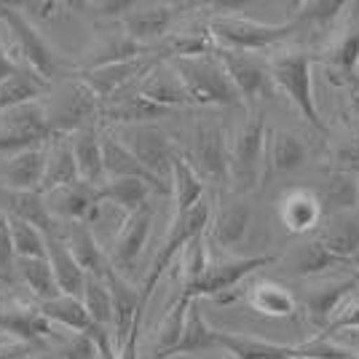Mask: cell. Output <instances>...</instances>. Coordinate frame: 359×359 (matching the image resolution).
I'll return each instance as SVG.
<instances>
[{"label": "cell", "instance_id": "25", "mask_svg": "<svg viewBox=\"0 0 359 359\" xmlns=\"http://www.w3.org/2000/svg\"><path fill=\"white\" fill-rule=\"evenodd\" d=\"M137 91H140L145 100H150V102H156V105H161V107H169V110L194 105V100H191V94L185 89V83L180 81L177 70L172 67L169 60L161 62L150 75H145V78L140 81Z\"/></svg>", "mask_w": 359, "mask_h": 359}, {"label": "cell", "instance_id": "11", "mask_svg": "<svg viewBox=\"0 0 359 359\" xmlns=\"http://www.w3.org/2000/svg\"><path fill=\"white\" fill-rule=\"evenodd\" d=\"M198 6L201 3H150V6L137 3L135 11L121 19V32H126L135 43L150 48L153 41H166L180 16Z\"/></svg>", "mask_w": 359, "mask_h": 359}, {"label": "cell", "instance_id": "34", "mask_svg": "<svg viewBox=\"0 0 359 359\" xmlns=\"http://www.w3.org/2000/svg\"><path fill=\"white\" fill-rule=\"evenodd\" d=\"M0 330L25 341H38V338H48L54 332V325L48 322L38 309H27V306H16V309H0Z\"/></svg>", "mask_w": 359, "mask_h": 359}, {"label": "cell", "instance_id": "22", "mask_svg": "<svg viewBox=\"0 0 359 359\" xmlns=\"http://www.w3.org/2000/svg\"><path fill=\"white\" fill-rule=\"evenodd\" d=\"M156 46H140L135 43L126 32H110L105 35L102 41H97V43H91L86 51H83V57L81 62L75 65V73H89V70H100V67H107V65H118V62H129V60H137V57H142V54H148L153 51Z\"/></svg>", "mask_w": 359, "mask_h": 359}, {"label": "cell", "instance_id": "1", "mask_svg": "<svg viewBox=\"0 0 359 359\" xmlns=\"http://www.w3.org/2000/svg\"><path fill=\"white\" fill-rule=\"evenodd\" d=\"M266 142H269V126H266L263 110H247V118L231 135L228 182L233 194H252L269 175L266 172Z\"/></svg>", "mask_w": 359, "mask_h": 359}, {"label": "cell", "instance_id": "28", "mask_svg": "<svg viewBox=\"0 0 359 359\" xmlns=\"http://www.w3.org/2000/svg\"><path fill=\"white\" fill-rule=\"evenodd\" d=\"M102 156H105V177L107 180H145L158 191H166L158 180L150 175L145 166L137 161V156L118 140L116 132L102 137Z\"/></svg>", "mask_w": 359, "mask_h": 359}, {"label": "cell", "instance_id": "31", "mask_svg": "<svg viewBox=\"0 0 359 359\" xmlns=\"http://www.w3.org/2000/svg\"><path fill=\"white\" fill-rule=\"evenodd\" d=\"M46 94H51V81L32 73L30 67H22L6 81H0V113L25 105V102H38Z\"/></svg>", "mask_w": 359, "mask_h": 359}, {"label": "cell", "instance_id": "19", "mask_svg": "<svg viewBox=\"0 0 359 359\" xmlns=\"http://www.w3.org/2000/svg\"><path fill=\"white\" fill-rule=\"evenodd\" d=\"M43 196L46 204H48V212L54 215V220L60 225H73L89 220L94 204L100 201V188L78 180L67 188H60V191H51V194Z\"/></svg>", "mask_w": 359, "mask_h": 359}, {"label": "cell", "instance_id": "10", "mask_svg": "<svg viewBox=\"0 0 359 359\" xmlns=\"http://www.w3.org/2000/svg\"><path fill=\"white\" fill-rule=\"evenodd\" d=\"M48 116H51L54 135L70 137L75 132L91 129V123L102 116V102L97 100V94L83 81L73 78L70 83H65L57 102L48 107Z\"/></svg>", "mask_w": 359, "mask_h": 359}, {"label": "cell", "instance_id": "27", "mask_svg": "<svg viewBox=\"0 0 359 359\" xmlns=\"http://www.w3.org/2000/svg\"><path fill=\"white\" fill-rule=\"evenodd\" d=\"M169 194L175 198V217L191 212L194 207H198V204L207 198V182L201 180V175L194 169V164L188 161L185 153H177V156H175Z\"/></svg>", "mask_w": 359, "mask_h": 359}, {"label": "cell", "instance_id": "3", "mask_svg": "<svg viewBox=\"0 0 359 359\" xmlns=\"http://www.w3.org/2000/svg\"><path fill=\"white\" fill-rule=\"evenodd\" d=\"M212 215H215V207H212L210 198H204V201H201L198 207H194L191 212L172 217L164 244L158 247V252H156L148 273H145V279H142V285H140V303H142L145 311H148V303H150V298H153L158 282H161V276L172 269V263L185 252V247H188L196 236L207 233V228H210V223H212Z\"/></svg>", "mask_w": 359, "mask_h": 359}, {"label": "cell", "instance_id": "4", "mask_svg": "<svg viewBox=\"0 0 359 359\" xmlns=\"http://www.w3.org/2000/svg\"><path fill=\"white\" fill-rule=\"evenodd\" d=\"M212 38L217 48H228V51H266L271 46L282 43L287 38H292L300 30L295 19L287 22H257V19H247V16H233V14H215L207 19Z\"/></svg>", "mask_w": 359, "mask_h": 359}, {"label": "cell", "instance_id": "2", "mask_svg": "<svg viewBox=\"0 0 359 359\" xmlns=\"http://www.w3.org/2000/svg\"><path fill=\"white\" fill-rule=\"evenodd\" d=\"M311 65L314 57L300 51V48H290V51H279L269 60L271 78L273 86L285 91V97L298 107V113L314 126L319 135H330V126L325 116L319 113L314 100V75H311Z\"/></svg>", "mask_w": 359, "mask_h": 359}, {"label": "cell", "instance_id": "56", "mask_svg": "<svg viewBox=\"0 0 359 359\" xmlns=\"http://www.w3.org/2000/svg\"><path fill=\"white\" fill-rule=\"evenodd\" d=\"M14 359H25V357H14Z\"/></svg>", "mask_w": 359, "mask_h": 359}, {"label": "cell", "instance_id": "18", "mask_svg": "<svg viewBox=\"0 0 359 359\" xmlns=\"http://www.w3.org/2000/svg\"><path fill=\"white\" fill-rule=\"evenodd\" d=\"M48 145L3 158L0 161V188H8V191H41L46 161H48Z\"/></svg>", "mask_w": 359, "mask_h": 359}, {"label": "cell", "instance_id": "39", "mask_svg": "<svg viewBox=\"0 0 359 359\" xmlns=\"http://www.w3.org/2000/svg\"><path fill=\"white\" fill-rule=\"evenodd\" d=\"M16 273H19V279L27 285V290L41 303H48V300L62 295L48 257H25V260H16Z\"/></svg>", "mask_w": 359, "mask_h": 359}, {"label": "cell", "instance_id": "55", "mask_svg": "<svg viewBox=\"0 0 359 359\" xmlns=\"http://www.w3.org/2000/svg\"><path fill=\"white\" fill-rule=\"evenodd\" d=\"M140 359H150V357H148V354H142V357H140Z\"/></svg>", "mask_w": 359, "mask_h": 359}, {"label": "cell", "instance_id": "50", "mask_svg": "<svg viewBox=\"0 0 359 359\" xmlns=\"http://www.w3.org/2000/svg\"><path fill=\"white\" fill-rule=\"evenodd\" d=\"M16 269L14 241H11V220L8 215L0 210V273H8Z\"/></svg>", "mask_w": 359, "mask_h": 359}, {"label": "cell", "instance_id": "46", "mask_svg": "<svg viewBox=\"0 0 359 359\" xmlns=\"http://www.w3.org/2000/svg\"><path fill=\"white\" fill-rule=\"evenodd\" d=\"M54 140L51 132H19V129H0V156H16L32 148H43Z\"/></svg>", "mask_w": 359, "mask_h": 359}, {"label": "cell", "instance_id": "51", "mask_svg": "<svg viewBox=\"0 0 359 359\" xmlns=\"http://www.w3.org/2000/svg\"><path fill=\"white\" fill-rule=\"evenodd\" d=\"M89 8H94V16L100 19H123L126 14H132L137 8L135 0H105V3H91Z\"/></svg>", "mask_w": 359, "mask_h": 359}, {"label": "cell", "instance_id": "49", "mask_svg": "<svg viewBox=\"0 0 359 359\" xmlns=\"http://www.w3.org/2000/svg\"><path fill=\"white\" fill-rule=\"evenodd\" d=\"M81 3H22L19 8L25 11V14L30 16L32 22L38 19V22H57L62 16H67L73 8H78Z\"/></svg>", "mask_w": 359, "mask_h": 359}, {"label": "cell", "instance_id": "47", "mask_svg": "<svg viewBox=\"0 0 359 359\" xmlns=\"http://www.w3.org/2000/svg\"><path fill=\"white\" fill-rule=\"evenodd\" d=\"M60 359H100V346L89 332H73L60 346Z\"/></svg>", "mask_w": 359, "mask_h": 359}, {"label": "cell", "instance_id": "15", "mask_svg": "<svg viewBox=\"0 0 359 359\" xmlns=\"http://www.w3.org/2000/svg\"><path fill=\"white\" fill-rule=\"evenodd\" d=\"M250 223H252V210L250 204H244L241 198L236 201H225L223 207H217L212 215V223L207 228V241L217 250H236L241 241L250 233Z\"/></svg>", "mask_w": 359, "mask_h": 359}, {"label": "cell", "instance_id": "54", "mask_svg": "<svg viewBox=\"0 0 359 359\" xmlns=\"http://www.w3.org/2000/svg\"><path fill=\"white\" fill-rule=\"evenodd\" d=\"M348 266H351V269H357V276H359V252L354 255L351 260H348Z\"/></svg>", "mask_w": 359, "mask_h": 359}, {"label": "cell", "instance_id": "53", "mask_svg": "<svg viewBox=\"0 0 359 359\" xmlns=\"http://www.w3.org/2000/svg\"><path fill=\"white\" fill-rule=\"evenodd\" d=\"M332 341H338V344H344V346H348V348L359 351V330H351V332H341V335H332Z\"/></svg>", "mask_w": 359, "mask_h": 359}, {"label": "cell", "instance_id": "41", "mask_svg": "<svg viewBox=\"0 0 359 359\" xmlns=\"http://www.w3.org/2000/svg\"><path fill=\"white\" fill-rule=\"evenodd\" d=\"M126 220H129V212H123L121 207H116V204L100 198V201L94 204V210H91L86 225L94 231V236L100 239V244L110 252V247L116 244V239H118V233L123 231Z\"/></svg>", "mask_w": 359, "mask_h": 359}, {"label": "cell", "instance_id": "42", "mask_svg": "<svg viewBox=\"0 0 359 359\" xmlns=\"http://www.w3.org/2000/svg\"><path fill=\"white\" fill-rule=\"evenodd\" d=\"M83 306L91 314L94 325L102 330L113 327V319H116V306H113V292L107 287L105 279H94L89 276L86 279V290H83Z\"/></svg>", "mask_w": 359, "mask_h": 359}, {"label": "cell", "instance_id": "30", "mask_svg": "<svg viewBox=\"0 0 359 359\" xmlns=\"http://www.w3.org/2000/svg\"><path fill=\"white\" fill-rule=\"evenodd\" d=\"M48 263L54 269V276H57V285H60L62 295L83 298L89 273L81 269V263L75 260V255L70 252V247L65 244L62 236H51L48 239Z\"/></svg>", "mask_w": 359, "mask_h": 359}, {"label": "cell", "instance_id": "26", "mask_svg": "<svg viewBox=\"0 0 359 359\" xmlns=\"http://www.w3.org/2000/svg\"><path fill=\"white\" fill-rule=\"evenodd\" d=\"M309 161L306 140L287 129H269L266 142V172L269 175H292Z\"/></svg>", "mask_w": 359, "mask_h": 359}, {"label": "cell", "instance_id": "12", "mask_svg": "<svg viewBox=\"0 0 359 359\" xmlns=\"http://www.w3.org/2000/svg\"><path fill=\"white\" fill-rule=\"evenodd\" d=\"M217 57L231 75L241 102L247 105V110H252L255 102H260L273 86L269 62L260 60L257 54H250V51H228V48H220Z\"/></svg>", "mask_w": 359, "mask_h": 359}, {"label": "cell", "instance_id": "6", "mask_svg": "<svg viewBox=\"0 0 359 359\" xmlns=\"http://www.w3.org/2000/svg\"><path fill=\"white\" fill-rule=\"evenodd\" d=\"M0 16L14 38V48L19 51L22 67H30L32 73H38L46 81H51L54 75H60L62 70L70 67L65 54L54 43L46 41V35L38 30V25L19 6H0Z\"/></svg>", "mask_w": 359, "mask_h": 359}, {"label": "cell", "instance_id": "20", "mask_svg": "<svg viewBox=\"0 0 359 359\" xmlns=\"http://www.w3.org/2000/svg\"><path fill=\"white\" fill-rule=\"evenodd\" d=\"M217 346L225 348L233 359H306L303 344H273L257 335L223 332V330H217Z\"/></svg>", "mask_w": 359, "mask_h": 359}, {"label": "cell", "instance_id": "40", "mask_svg": "<svg viewBox=\"0 0 359 359\" xmlns=\"http://www.w3.org/2000/svg\"><path fill=\"white\" fill-rule=\"evenodd\" d=\"M322 207L330 215H341V212H354L359 204V182L354 175L344 172H332L325 188L319 191Z\"/></svg>", "mask_w": 359, "mask_h": 359}, {"label": "cell", "instance_id": "35", "mask_svg": "<svg viewBox=\"0 0 359 359\" xmlns=\"http://www.w3.org/2000/svg\"><path fill=\"white\" fill-rule=\"evenodd\" d=\"M247 303L257 314L271 316V319H287V316H295V311H298L295 295L285 285H276V282L252 285L247 290Z\"/></svg>", "mask_w": 359, "mask_h": 359}, {"label": "cell", "instance_id": "23", "mask_svg": "<svg viewBox=\"0 0 359 359\" xmlns=\"http://www.w3.org/2000/svg\"><path fill=\"white\" fill-rule=\"evenodd\" d=\"M319 60L327 65L330 81H341L357 75L359 67V14H351V19L338 30L332 43L319 54Z\"/></svg>", "mask_w": 359, "mask_h": 359}, {"label": "cell", "instance_id": "21", "mask_svg": "<svg viewBox=\"0 0 359 359\" xmlns=\"http://www.w3.org/2000/svg\"><path fill=\"white\" fill-rule=\"evenodd\" d=\"M325 207L322 198L311 188H292L279 201V220L290 233H311L322 225Z\"/></svg>", "mask_w": 359, "mask_h": 359}, {"label": "cell", "instance_id": "16", "mask_svg": "<svg viewBox=\"0 0 359 359\" xmlns=\"http://www.w3.org/2000/svg\"><path fill=\"white\" fill-rule=\"evenodd\" d=\"M359 285V276L344 279V282H327V285L311 287L303 295V311L309 316V322L322 332H327V327L332 325V319L338 314V309L344 306V300L348 295H354V290Z\"/></svg>", "mask_w": 359, "mask_h": 359}, {"label": "cell", "instance_id": "37", "mask_svg": "<svg viewBox=\"0 0 359 359\" xmlns=\"http://www.w3.org/2000/svg\"><path fill=\"white\" fill-rule=\"evenodd\" d=\"M153 191H158V188L145 182V180H107L100 188V198L116 204L129 215H135L142 207H148Z\"/></svg>", "mask_w": 359, "mask_h": 359}, {"label": "cell", "instance_id": "13", "mask_svg": "<svg viewBox=\"0 0 359 359\" xmlns=\"http://www.w3.org/2000/svg\"><path fill=\"white\" fill-rule=\"evenodd\" d=\"M153 215H156L153 204L142 207V210L135 212V215H129L123 231L118 233L116 244H113L110 252H107L110 266L118 271L121 276H126L129 282H132V271H135L140 255L145 252V247H148L150 231H153Z\"/></svg>", "mask_w": 359, "mask_h": 359}, {"label": "cell", "instance_id": "45", "mask_svg": "<svg viewBox=\"0 0 359 359\" xmlns=\"http://www.w3.org/2000/svg\"><path fill=\"white\" fill-rule=\"evenodd\" d=\"M335 266H348V263H346L344 257L332 255L325 244H319L316 239L303 244L298 252V260H295L298 276H314V273H322V271L335 269Z\"/></svg>", "mask_w": 359, "mask_h": 359}, {"label": "cell", "instance_id": "38", "mask_svg": "<svg viewBox=\"0 0 359 359\" xmlns=\"http://www.w3.org/2000/svg\"><path fill=\"white\" fill-rule=\"evenodd\" d=\"M41 311L51 325H60L70 332H91L97 327L91 314L86 311V306H83V300L73 298V295H60L48 303H41Z\"/></svg>", "mask_w": 359, "mask_h": 359}, {"label": "cell", "instance_id": "29", "mask_svg": "<svg viewBox=\"0 0 359 359\" xmlns=\"http://www.w3.org/2000/svg\"><path fill=\"white\" fill-rule=\"evenodd\" d=\"M70 140V148L75 153V161H78V172L81 180L102 188L107 182L105 177V156H102V137L97 135V129H83V132H75L67 137Z\"/></svg>", "mask_w": 359, "mask_h": 359}, {"label": "cell", "instance_id": "17", "mask_svg": "<svg viewBox=\"0 0 359 359\" xmlns=\"http://www.w3.org/2000/svg\"><path fill=\"white\" fill-rule=\"evenodd\" d=\"M0 210L6 212L8 217H16V220H25V223L41 228L48 239L62 236L60 223L48 212L46 196L41 191H8V188H0Z\"/></svg>", "mask_w": 359, "mask_h": 359}, {"label": "cell", "instance_id": "9", "mask_svg": "<svg viewBox=\"0 0 359 359\" xmlns=\"http://www.w3.org/2000/svg\"><path fill=\"white\" fill-rule=\"evenodd\" d=\"M194 169L207 185H225L228 182V161H231V137L215 121H201L194 129V142L185 153Z\"/></svg>", "mask_w": 359, "mask_h": 359}, {"label": "cell", "instance_id": "44", "mask_svg": "<svg viewBox=\"0 0 359 359\" xmlns=\"http://www.w3.org/2000/svg\"><path fill=\"white\" fill-rule=\"evenodd\" d=\"M11 220V241H14V255L16 260H25V257H48V236H46L41 228L25 223V220Z\"/></svg>", "mask_w": 359, "mask_h": 359}, {"label": "cell", "instance_id": "48", "mask_svg": "<svg viewBox=\"0 0 359 359\" xmlns=\"http://www.w3.org/2000/svg\"><path fill=\"white\" fill-rule=\"evenodd\" d=\"M351 330H359V295H348V298L344 300V306L338 309L332 325H330L327 332H322V335H325V338H332V335L351 332Z\"/></svg>", "mask_w": 359, "mask_h": 359}, {"label": "cell", "instance_id": "36", "mask_svg": "<svg viewBox=\"0 0 359 359\" xmlns=\"http://www.w3.org/2000/svg\"><path fill=\"white\" fill-rule=\"evenodd\" d=\"M212 348H220L217 346V330L204 319L198 300H194V306L188 311L185 330H182V338H180L177 348L169 354V359L185 357V354H201V351H212Z\"/></svg>", "mask_w": 359, "mask_h": 359}, {"label": "cell", "instance_id": "5", "mask_svg": "<svg viewBox=\"0 0 359 359\" xmlns=\"http://www.w3.org/2000/svg\"><path fill=\"white\" fill-rule=\"evenodd\" d=\"M177 70L180 81L191 94L194 105H220V107H239L244 105L239 91L233 86L231 75L225 70L217 54L204 57H185V60H169Z\"/></svg>", "mask_w": 359, "mask_h": 359}, {"label": "cell", "instance_id": "24", "mask_svg": "<svg viewBox=\"0 0 359 359\" xmlns=\"http://www.w3.org/2000/svg\"><path fill=\"white\" fill-rule=\"evenodd\" d=\"M62 239L70 247V252L75 255V260L81 263V269L86 271L94 279H107V273L113 271L110 266V257H107V250L100 244V239L94 236L86 223H73L65 225L62 231Z\"/></svg>", "mask_w": 359, "mask_h": 359}, {"label": "cell", "instance_id": "7", "mask_svg": "<svg viewBox=\"0 0 359 359\" xmlns=\"http://www.w3.org/2000/svg\"><path fill=\"white\" fill-rule=\"evenodd\" d=\"M279 260V255H252V257H220L212 260L207 273L191 287H180V295L188 300L215 298L223 300L233 287H239L255 271L269 269Z\"/></svg>", "mask_w": 359, "mask_h": 359}, {"label": "cell", "instance_id": "43", "mask_svg": "<svg viewBox=\"0 0 359 359\" xmlns=\"http://www.w3.org/2000/svg\"><path fill=\"white\" fill-rule=\"evenodd\" d=\"M344 8H348V3L344 0H306V3L295 6L292 19L298 22L300 30L303 27H330Z\"/></svg>", "mask_w": 359, "mask_h": 359}, {"label": "cell", "instance_id": "8", "mask_svg": "<svg viewBox=\"0 0 359 359\" xmlns=\"http://www.w3.org/2000/svg\"><path fill=\"white\" fill-rule=\"evenodd\" d=\"M118 140L137 156V161L148 169L153 177L158 180L169 191L172 185V164L180 150L172 145V140L166 132H161L153 123H142V126H121L116 129Z\"/></svg>", "mask_w": 359, "mask_h": 359}, {"label": "cell", "instance_id": "32", "mask_svg": "<svg viewBox=\"0 0 359 359\" xmlns=\"http://www.w3.org/2000/svg\"><path fill=\"white\" fill-rule=\"evenodd\" d=\"M316 241L325 244L330 252L344 257L346 263L359 252V217L357 212L330 215L325 228L316 233Z\"/></svg>", "mask_w": 359, "mask_h": 359}, {"label": "cell", "instance_id": "52", "mask_svg": "<svg viewBox=\"0 0 359 359\" xmlns=\"http://www.w3.org/2000/svg\"><path fill=\"white\" fill-rule=\"evenodd\" d=\"M16 70H22V67H19V62L11 57L8 46L3 43V16H0V81H6V78L14 75Z\"/></svg>", "mask_w": 359, "mask_h": 359}, {"label": "cell", "instance_id": "14", "mask_svg": "<svg viewBox=\"0 0 359 359\" xmlns=\"http://www.w3.org/2000/svg\"><path fill=\"white\" fill-rule=\"evenodd\" d=\"M172 113L175 110L145 100L135 86V89L121 91L113 100L102 102V116L100 118L105 121V123H116L121 129V126H142V123H153V121L158 118H169Z\"/></svg>", "mask_w": 359, "mask_h": 359}, {"label": "cell", "instance_id": "33", "mask_svg": "<svg viewBox=\"0 0 359 359\" xmlns=\"http://www.w3.org/2000/svg\"><path fill=\"white\" fill-rule=\"evenodd\" d=\"M78 180H81V172H78V161H75V153L70 148V140L67 137H54L51 145H48V161H46L41 194L67 188Z\"/></svg>", "mask_w": 359, "mask_h": 359}]
</instances>
